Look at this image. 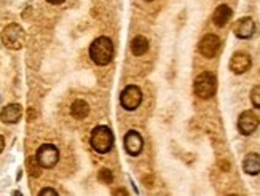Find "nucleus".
Masks as SVG:
<instances>
[{
	"label": "nucleus",
	"mask_w": 260,
	"mask_h": 196,
	"mask_svg": "<svg viewBox=\"0 0 260 196\" xmlns=\"http://www.w3.org/2000/svg\"><path fill=\"white\" fill-rule=\"evenodd\" d=\"M260 120L252 110H246L238 118V129L243 136H250L258 128Z\"/></svg>",
	"instance_id": "nucleus-7"
},
{
	"label": "nucleus",
	"mask_w": 260,
	"mask_h": 196,
	"mask_svg": "<svg viewBox=\"0 0 260 196\" xmlns=\"http://www.w3.org/2000/svg\"><path fill=\"white\" fill-rule=\"evenodd\" d=\"M220 48V40L217 35H212V34H208L204 35L203 39L200 40V45H198V50L200 53L204 56V58H214L217 54Z\"/></svg>",
	"instance_id": "nucleus-8"
},
{
	"label": "nucleus",
	"mask_w": 260,
	"mask_h": 196,
	"mask_svg": "<svg viewBox=\"0 0 260 196\" xmlns=\"http://www.w3.org/2000/svg\"><path fill=\"white\" fill-rule=\"evenodd\" d=\"M90 142L95 152L101 155L109 153L114 147V133L107 126H96L91 133Z\"/></svg>",
	"instance_id": "nucleus-2"
},
{
	"label": "nucleus",
	"mask_w": 260,
	"mask_h": 196,
	"mask_svg": "<svg viewBox=\"0 0 260 196\" xmlns=\"http://www.w3.org/2000/svg\"><path fill=\"white\" fill-rule=\"evenodd\" d=\"M250 64H252V61H250V56L247 53H235L233 56H231L230 59V70L236 73V75H241V73H244L249 70Z\"/></svg>",
	"instance_id": "nucleus-10"
},
{
	"label": "nucleus",
	"mask_w": 260,
	"mask_h": 196,
	"mask_svg": "<svg viewBox=\"0 0 260 196\" xmlns=\"http://www.w3.org/2000/svg\"><path fill=\"white\" fill-rule=\"evenodd\" d=\"M243 169L249 175L260 174V155L258 153H247L243 161Z\"/></svg>",
	"instance_id": "nucleus-13"
},
{
	"label": "nucleus",
	"mask_w": 260,
	"mask_h": 196,
	"mask_svg": "<svg viewBox=\"0 0 260 196\" xmlns=\"http://www.w3.org/2000/svg\"><path fill=\"white\" fill-rule=\"evenodd\" d=\"M112 196H129V194H128V191H126L125 188H117V190L112 193Z\"/></svg>",
	"instance_id": "nucleus-21"
},
{
	"label": "nucleus",
	"mask_w": 260,
	"mask_h": 196,
	"mask_svg": "<svg viewBox=\"0 0 260 196\" xmlns=\"http://www.w3.org/2000/svg\"><path fill=\"white\" fill-rule=\"evenodd\" d=\"M70 114H72V117H75L77 120H83L85 117H88V114H90V106L86 104L85 101L77 99V101L72 102Z\"/></svg>",
	"instance_id": "nucleus-15"
},
{
	"label": "nucleus",
	"mask_w": 260,
	"mask_h": 196,
	"mask_svg": "<svg viewBox=\"0 0 260 196\" xmlns=\"http://www.w3.org/2000/svg\"><path fill=\"white\" fill-rule=\"evenodd\" d=\"M228 196H238V194H228Z\"/></svg>",
	"instance_id": "nucleus-25"
},
{
	"label": "nucleus",
	"mask_w": 260,
	"mask_h": 196,
	"mask_svg": "<svg viewBox=\"0 0 260 196\" xmlns=\"http://www.w3.org/2000/svg\"><path fill=\"white\" fill-rule=\"evenodd\" d=\"M193 89H195V94L200 99H211L216 94V89H217L216 75L211 72H201L200 75L195 78Z\"/></svg>",
	"instance_id": "nucleus-3"
},
{
	"label": "nucleus",
	"mask_w": 260,
	"mask_h": 196,
	"mask_svg": "<svg viewBox=\"0 0 260 196\" xmlns=\"http://www.w3.org/2000/svg\"><path fill=\"white\" fill-rule=\"evenodd\" d=\"M90 58L98 65H107L114 59V43L109 37H98L90 45Z\"/></svg>",
	"instance_id": "nucleus-1"
},
{
	"label": "nucleus",
	"mask_w": 260,
	"mask_h": 196,
	"mask_svg": "<svg viewBox=\"0 0 260 196\" xmlns=\"http://www.w3.org/2000/svg\"><path fill=\"white\" fill-rule=\"evenodd\" d=\"M147 2H153V0H147Z\"/></svg>",
	"instance_id": "nucleus-26"
},
{
	"label": "nucleus",
	"mask_w": 260,
	"mask_h": 196,
	"mask_svg": "<svg viewBox=\"0 0 260 196\" xmlns=\"http://www.w3.org/2000/svg\"><path fill=\"white\" fill-rule=\"evenodd\" d=\"M131 51L134 56H144L148 51V40L142 35H137L131 42Z\"/></svg>",
	"instance_id": "nucleus-16"
},
{
	"label": "nucleus",
	"mask_w": 260,
	"mask_h": 196,
	"mask_svg": "<svg viewBox=\"0 0 260 196\" xmlns=\"http://www.w3.org/2000/svg\"><path fill=\"white\" fill-rule=\"evenodd\" d=\"M46 2H48V4H53V5H59V4L64 2V0H46Z\"/></svg>",
	"instance_id": "nucleus-23"
},
{
	"label": "nucleus",
	"mask_w": 260,
	"mask_h": 196,
	"mask_svg": "<svg viewBox=\"0 0 260 196\" xmlns=\"http://www.w3.org/2000/svg\"><path fill=\"white\" fill-rule=\"evenodd\" d=\"M250 102L254 107L260 109V86H254L250 89Z\"/></svg>",
	"instance_id": "nucleus-19"
},
{
	"label": "nucleus",
	"mask_w": 260,
	"mask_h": 196,
	"mask_svg": "<svg viewBox=\"0 0 260 196\" xmlns=\"http://www.w3.org/2000/svg\"><path fill=\"white\" fill-rule=\"evenodd\" d=\"M21 115H23V107L20 104H8L0 112V120H2L4 123L13 125L20 121Z\"/></svg>",
	"instance_id": "nucleus-12"
},
{
	"label": "nucleus",
	"mask_w": 260,
	"mask_h": 196,
	"mask_svg": "<svg viewBox=\"0 0 260 196\" xmlns=\"http://www.w3.org/2000/svg\"><path fill=\"white\" fill-rule=\"evenodd\" d=\"M2 42L10 50H21L26 42V34L23 27L16 23L5 26V29L2 31Z\"/></svg>",
	"instance_id": "nucleus-4"
},
{
	"label": "nucleus",
	"mask_w": 260,
	"mask_h": 196,
	"mask_svg": "<svg viewBox=\"0 0 260 196\" xmlns=\"http://www.w3.org/2000/svg\"><path fill=\"white\" fill-rule=\"evenodd\" d=\"M142 147H144V141H142V136L137 133V131H128L126 136H125V150L128 155L136 156L142 152Z\"/></svg>",
	"instance_id": "nucleus-9"
},
{
	"label": "nucleus",
	"mask_w": 260,
	"mask_h": 196,
	"mask_svg": "<svg viewBox=\"0 0 260 196\" xmlns=\"http://www.w3.org/2000/svg\"><path fill=\"white\" fill-rule=\"evenodd\" d=\"M230 18H231V8L224 4L216 8L214 15H212V21H214L217 27H224L230 21Z\"/></svg>",
	"instance_id": "nucleus-14"
},
{
	"label": "nucleus",
	"mask_w": 260,
	"mask_h": 196,
	"mask_svg": "<svg viewBox=\"0 0 260 196\" xmlns=\"http://www.w3.org/2000/svg\"><path fill=\"white\" fill-rule=\"evenodd\" d=\"M98 179L102 182V183H112V180H114V175H112V172H110V169H101L99 171V174H98Z\"/></svg>",
	"instance_id": "nucleus-18"
},
{
	"label": "nucleus",
	"mask_w": 260,
	"mask_h": 196,
	"mask_svg": "<svg viewBox=\"0 0 260 196\" xmlns=\"http://www.w3.org/2000/svg\"><path fill=\"white\" fill-rule=\"evenodd\" d=\"M8 2V0H0V5H5Z\"/></svg>",
	"instance_id": "nucleus-24"
},
{
	"label": "nucleus",
	"mask_w": 260,
	"mask_h": 196,
	"mask_svg": "<svg viewBox=\"0 0 260 196\" xmlns=\"http://www.w3.org/2000/svg\"><path fill=\"white\" fill-rule=\"evenodd\" d=\"M142 102V91L136 85H128L120 94V104L128 112L136 110Z\"/></svg>",
	"instance_id": "nucleus-6"
},
{
	"label": "nucleus",
	"mask_w": 260,
	"mask_h": 196,
	"mask_svg": "<svg viewBox=\"0 0 260 196\" xmlns=\"http://www.w3.org/2000/svg\"><path fill=\"white\" fill-rule=\"evenodd\" d=\"M35 158L39 164L45 169H51V167L56 166L59 161V150L53 144H43L39 147V150L35 153Z\"/></svg>",
	"instance_id": "nucleus-5"
},
{
	"label": "nucleus",
	"mask_w": 260,
	"mask_h": 196,
	"mask_svg": "<svg viewBox=\"0 0 260 196\" xmlns=\"http://www.w3.org/2000/svg\"><path fill=\"white\" fill-rule=\"evenodd\" d=\"M4 147H5V139H4V136H0V153H2Z\"/></svg>",
	"instance_id": "nucleus-22"
},
{
	"label": "nucleus",
	"mask_w": 260,
	"mask_h": 196,
	"mask_svg": "<svg viewBox=\"0 0 260 196\" xmlns=\"http://www.w3.org/2000/svg\"><path fill=\"white\" fill-rule=\"evenodd\" d=\"M39 196H59V194H58L56 190L51 188V186H46V188H43V190L39 193Z\"/></svg>",
	"instance_id": "nucleus-20"
},
{
	"label": "nucleus",
	"mask_w": 260,
	"mask_h": 196,
	"mask_svg": "<svg viewBox=\"0 0 260 196\" xmlns=\"http://www.w3.org/2000/svg\"><path fill=\"white\" fill-rule=\"evenodd\" d=\"M27 166H29V169H31V174L34 175V177H37L40 174V164H39V161H37V158L35 156H29V160H27Z\"/></svg>",
	"instance_id": "nucleus-17"
},
{
	"label": "nucleus",
	"mask_w": 260,
	"mask_h": 196,
	"mask_svg": "<svg viewBox=\"0 0 260 196\" xmlns=\"http://www.w3.org/2000/svg\"><path fill=\"white\" fill-rule=\"evenodd\" d=\"M235 35L238 37V39H250V37L254 35L255 32V23L252 21V18H241V20L235 24Z\"/></svg>",
	"instance_id": "nucleus-11"
}]
</instances>
